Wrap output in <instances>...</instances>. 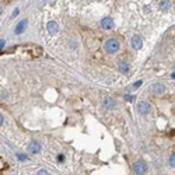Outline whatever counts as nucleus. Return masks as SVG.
Returning <instances> with one entry per match:
<instances>
[{
	"mask_svg": "<svg viewBox=\"0 0 175 175\" xmlns=\"http://www.w3.org/2000/svg\"><path fill=\"white\" fill-rule=\"evenodd\" d=\"M105 52L109 55L112 53H116V52L119 51V48H121V45H119V41L118 40H115V38H109L108 41L105 42Z\"/></svg>",
	"mask_w": 175,
	"mask_h": 175,
	"instance_id": "nucleus-1",
	"label": "nucleus"
},
{
	"mask_svg": "<svg viewBox=\"0 0 175 175\" xmlns=\"http://www.w3.org/2000/svg\"><path fill=\"white\" fill-rule=\"evenodd\" d=\"M133 171H135V174H137V175L146 174V172H147V164H146V161H143V160L136 161L135 165H133Z\"/></svg>",
	"mask_w": 175,
	"mask_h": 175,
	"instance_id": "nucleus-2",
	"label": "nucleus"
},
{
	"mask_svg": "<svg viewBox=\"0 0 175 175\" xmlns=\"http://www.w3.org/2000/svg\"><path fill=\"white\" fill-rule=\"evenodd\" d=\"M137 111H139L140 115H147L150 112V104L146 102V101H142V102L137 104Z\"/></svg>",
	"mask_w": 175,
	"mask_h": 175,
	"instance_id": "nucleus-3",
	"label": "nucleus"
},
{
	"mask_svg": "<svg viewBox=\"0 0 175 175\" xmlns=\"http://www.w3.org/2000/svg\"><path fill=\"white\" fill-rule=\"evenodd\" d=\"M143 46V40H142V36L139 35H133L132 38V48L136 49V51H139V49H142Z\"/></svg>",
	"mask_w": 175,
	"mask_h": 175,
	"instance_id": "nucleus-4",
	"label": "nucleus"
},
{
	"mask_svg": "<svg viewBox=\"0 0 175 175\" xmlns=\"http://www.w3.org/2000/svg\"><path fill=\"white\" fill-rule=\"evenodd\" d=\"M46 30H48V32L51 34V35H56V34L59 32V25H57L56 21H49L48 24H46Z\"/></svg>",
	"mask_w": 175,
	"mask_h": 175,
	"instance_id": "nucleus-5",
	"label": "nucleus"
},
{
	"mask_svg": "<svg viewBox=\"0 0 175 175\" xmlns=\"http://www.w3.org/2000/svg\"><path fill=\"white\" fill-rule=\"evenodd\" d=\"M101 27H102L104 30H111V28L114 27V20H112L111 17H104L102 20H101Z\"/></svg>",
	"mask_w": 175,
	"mask_h": 175,
	"instance_id": "nucleus-6",
	"label": "nucleus"
},
{
	"mask_svg": "<svg viewBox=\"0 0 175 175\" xmlns=\"http://www.w3.org/2000/svg\"><path fill=\"white\" fill-rule=\"evenodd\" d=\"M27 20H23V21H20L17 24V27H15V30H14V32H15V35H20V34H23L25 31V28H27Z\"/></svg>",
	"mask_w": 175,
	"mask_h": 175,
	"instance_id": "nucleus-7",
	"label": "nucleus"
},
{
	"mask_svg": "<svg viewBox=\"0 0 175 175\" xmlns=\"http://www.w3.org/2000/svg\"><path fill=\"white\" fill-rule=\"evenodd\" d=\"M151 90H153V93L154 94H164L165 93V85L164 84H161V83H156V84L151 87Z\"/></svg>",
	"mask_w": 175,
	"mask_h": 175,
	"instance_id": "nucleus-8",
	"label": "nucleus"
},
{
	"mask_svg": "<svg viewBox=\"0 0 175 175\" xmlns=\"http://www.w3.org/2000/svg\"><path fill=\"white\" fill-rule=\"evenodd\" d=\"M118 67H119V72L123 73V74H126V73L129 72V65H127V62L123 60V59H121V60H119Z\"/></svg>",
	"mask_w": 175,
	"mask_h": 175,
	"instance_id": "nucleus-9",
	"label": "nucleus"
},
{
	"mask_svg": "<svg viewBox=\"0 0 175 175\" xmlns=\"http://www.w3.org/2000/svg\"><path fill=\"white\" fill-rule=\"evenodd\" d=\"M28 150H30L32 154H38V153L41 151V146H40V143H38V142L31 143V144L28 146Z\"/></svg>",
	"mask_w": 175,
	"mask_h": 175,
	"instance_id": "nucleus-10",
	"label": "nucleus"
},
{
	"mask_svg": "<svg viewBox=\"0 0 175 175\" xmlns=\"http://www.w3.org/2000/svg\"><path fill=\"white\" fill-rule=\"evenodd\" d=\"M115 100H112L111 97H106V98H104V106L105 108H108V109H112V108H115Z\"/></svg>",
	"mask_w": 175,
	"mask_h": 175,
	"instance_id": "nucleus-11",
	"label": "nucleus"
},
{
	"mask_svg": "<svg viewBox=\"0 0 175 175\" xmlns=\"http://www.w3.org/2000/svg\"><path fill=\"white\" fill-rule=\"evenodd\" d=\"M171 7V2L169 0H161L160 2V9L161 10H168Z\"/></svg>",
	"mask_w": 175,
	"mask_h": 175,
	"instance_id": "nucleus-12",
	"label": "nucleus"
},
{
	"mask_svg": "<svg viewBox=\"0 0 175 175\" xmlns=\"http://www.w3.org/2000/svg\"><path fill=\"white\" fill-rule=\"evenodd\" d=\"M142 84H143V81H142V80H139V81H136L135 84L132 85V90H137V88H139Z\"/></svg>",
	"mask_w": 175,
	"mask_h": 175,
	"instance_id": "nucleus-13",
	"label": "nucleus"
},
{
	"mask_svg": "<svg viewBox=\"0 0 175 175\" xmlns=\"http://www.w3.org/2000/svg\"><path fill=\"white\" fill-rule=\"evenodd\" d=\"M17 157H18V160H21V161H27V160H28L27 156H25V154H21V153H18Z\"/></svg>",
	"mask_w": 175,
	"mask_h": 175,
	"instance_id": "nucleus-14",
	"label": "nucleus"
},
{
	"mask_svg": "<svg viewBox=\"0 0 175 175\" xmlns=\"http://www.w3.org/2000/svg\"><path fill=\"white\" fill-rule=\"evenodd\" d=\"M169 165L175 168V154H172L171 157H169Z\"/></svg>",
	"mask_w": 175,
	"mask_h": 175,
	"instance_id": "nucleus-15",
	"label": "nucleus"
},
{
	"mask_svg": "<svg viewBox=\"0 0 175 175\" xmlns=\"http://www.w3.org/2000/svg\"><path fill=\"white\" fill-rule=\"evenodd\" d=\"M4 45H6V40H3V38H2V40H0V49H3Z\"/></svg>",
	"mask_w": 175,
	"mask_h": 175,
	"instance_id": "nucleus-16",
	"label": "nucleus"
},
{
	"mask_svg": "<svg viewBox=\"0 0 175 175\" xmlns=\"http://www.w3.org/2000/svg\"><path fill=\"white\" fill-rule=\"evenodd\" d=\"M18 13H20V10H18V9H15L14 11H13V15H11V17H13V18H15V17H17V15H18Z\"/></svg>",
	"mask_w": 175,
	"mask_h": 175,
	"instance_id": "nucleus-17",
	"label": "nucleus"
},
{
	"mask_svg": "<svg viewBox=\"0 0 175 175\" xmlns=\"http://www.w3.org/2000/svg\"><path fill=\"white\" fill-rule=\"evenodd\" d=\"M57 160H59V163H63V160H65V156H63V154H60V156L57 157Z\"/></svg>",
	"mask_w": 175,
	"mask_h": 175,
	"instance_id": "nucleus-18",
	"label": "nucleus"
},
{
	"mask_svg": "<svg viewBox=\"0 0 175 175\" xmlns=\"http://www.w3.org/2000/svg\"><path fill=\"white\" fill-rule=\"evenodd\" d=\"M44 174H48V171H46V169H40V172H38V175H44Z\"/></svg>",
	"mask_w": 175,
	"mask_h": 175,
	"instance_id": "nucleus-19",
	"label": "nucleus"
},
{
	"mask_svg": "<svg viewBox=\"0 0 175 175\" xmlns=\"http://www.w3.org/2000/svg\"><path fill=\"white\" fill-rule=\"evenodd\" d=\"M3 122H4V118H3V115L0 114V126H2V125H3Z\"/></svg>",
	"mask_w": 175,
	"mask_h": 175,
	"instance_id": "nucleus-20",
	"label": "nucleus"
},
{
	"mask_svg": "<svg viewBox=\"0 0 175 175\" xmlns=\"http://www.w3.org/2000/svg\"><path fill=\"white\" fill-rule=\"evenodd\" d=\"M172 79H174V80H175V73H172Z\"/></svg>",
	"mask_w": 175,
	"mask_h": 175,
	"instance_id": "nucleus-21",
	"label": "nucleus"
},
{
	"mask_svg": "<svg viewBox=\"0 0 175 175\" xmlns=\"http://www.w3.org/2000/svg\"><path fill=\"white\" fill-rule=\"evenodd\" d=\"M2 13H3V9H2V7H0V14H2Z\"/></svg>",
	"mask_w": 175,
	"mask_h": 175,
	"instance_id": "nucleus-22",
	"label": "nucleus"
}]
</instances>
